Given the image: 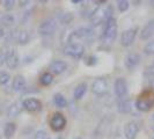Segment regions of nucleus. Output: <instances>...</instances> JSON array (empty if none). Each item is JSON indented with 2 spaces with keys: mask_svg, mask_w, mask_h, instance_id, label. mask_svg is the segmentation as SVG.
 <instances>
[{
  "mask_svg": "<svg viewBox=\"0 0 154 139\" xmlns=\"http://www.w3.org/2000/svg\"><path fill=\"white\" fill-rule=\"evenodd\" d=\"M154 107V91L146 89L141 93L136 101V108L139 111H149Z\"/></svg>",
  "mask_w": 154,
  "mask_h": 139,
  "instance_id": "obj_1",
  "label": "nucleus"
},
{
  "mask_svg": "<svg viewBox=\"0 0 154 139\" xmlns=\"http://www.w3.org/2000/svg\"><path fill=\"white\" fill-rule=\"evenodd\" d=\"M112 7L111 5L107 6H99L93 11L92 15H91V21L94 26L101 24L102 22H107L109 19L112 17Z\"/></svg>",
  "mask_w": 154,
  "mask_h": 139,
  "instance_id": "obj_2",
  "label": "nucleus"
},
{
  "mask_svg": "<svg viewBox=\"0 0 154 139\" xmlns=\"http://www.w3.org/2000/svg\"><path fill=\"white\" fill-rule=\"evenodd\" d=\"M116 35H117V21L115 17H111L106 22V26H104L103 35H102L103 42L106 44H111L115 41Z\"/></svg>",
  "mask_w": 154,
  "mask_h": 139,
  "instance_id": "obj_3",
  "label": "nucleus"
},
{
  "mask_svg": "<svg viewBox=\"0 0 154 139\" xmlns=\"http://www.w3.org/2000/svg\"><path fill=\"white\" fill-rule=\"evenodd\" d=\"M63 52L64 54L72 57L74 59H80L85 54V46L80 43H69L63 49Z\"/></svg>",
  "mask_w": 154,
  "mask_h": 139,
  "instance_id": "obj_4",
  "label": "nucleus"
},
{
  "mask_svg": "<svg viewBox=\"0 0 154 139\" xmlns=\"http://www.w3.org/2000/svg\"><path fill=\"white\" fill-rule=\"evenodd\" d=\"M57 30V22L54 19H46L38 24L37 32L41 36H51Z\"/></svg>",
  "mask_w": 154,
  "mask_h": 139,
  "instance_id": "obj_5",
  "label": "nucleus"
},
{
  "mask_svg": "<svg viewBox=\"0 0 154 139\" xmlns=\"http://www.w3.org/2000/svg\"><path fill=\"white\" fill-rule=\"evenodd\" d=\"M66 126V118L62 113H54L50 119V128L54 132H60Z\"/></svg>",
  "mask_w": 154,
  "mask_h": 139,
  "instance_id": "obj_6",
  "label": "nucleus"
},
{
  "mask_svg": "<svg viewBox=\"0 0 154 139\" xmlns=\"http://www.w3.org/2000/svg\"><path fill=\"white\" fill-rule=\"evenodd\" d=\"M92 92L96 96H104L108 93V82L104 78H96L92 84Z\"/></svg>",
  "mask_w": 154,
  "mask_h": 139,
  "instance_id": "obj_7",
  "label": "nucleus"
},
{
  "mask_svg": "<svg viewBox=\"0 0 154 139\" xmlns=\"http://www.w3.org/2000/svg\"><path fill=\"white\" fill-rule=\"evenodd\" d=\"M138 34V28L133 27L129 28L126 30H124L121 35V43L123 46H130L133 43V41L136 39V35Z\"/></svg>",
  "mask_w": 154,
  "mask_h": 139,
  "instance_id": "obj_8",
  "label": "nucleus"
},
{
  "mask_svg": "<svg viewBox=\"0 0 154 139\" xmlns=\"http://www.w3.org/2000/svg\"><path fill=\"white\" fill-rule=\"evenodd\" d=\"M22 107L29 113H38L42 109V102L35 97H29L22 102Z\"/></svg>",
  "mask_w": 154,
  "mask_h": 139,
  "instance_id": "obj_9",
  "label": "nucleus"
},
{
  "mask_svg": "<svg viewBox=\"0 0 154 139\" xmlns=\"http://www.w3.org/2000/svg\"><path fill=\"white\" fill-rule=\"evenodd\" d=\"M139 132V124L136 121H130L124 128V136L126 139H136Z\"/></svg>",
  "mask_w": 154,
  "mask_h": 139,
  "instance_id": "obj_10",
  "label": "nucleus"
},
{
  "mask_svg": "<svg viewBox=\"0 0 154 139\" xmlns=\"http://www.w3.org/2000/svg\"><path fill=\"white\" fill-rule=\"evenodd\" d=\"M114 91H115L116 96H118L119 99H123L128 93V84L123 78H118L115 80L114 84Z\"/></svg>",
  "mask_w": 154,
  "mask_h": 139,
  "instance_id": "obj_11",
  "label": "nucleus"
},
{
  "mask_svg": "<svg viewBox=\"0 0 154 139\" xmlns=\"http://www.w3.org/2000/svg\"><path fill=\"white\" fill-rule=\"evenodd\" d=\"M67 67H69L67 63L64 62V60H60V59L54 60L49 65V70L52 72V74H62L63 72H65L67 70Z\"/></svg>",
  "mask_w": 154,
  "mask_h": 139,
  "instance_id": "obj_12",
  "label": "nucleus"
},
{
  "mask_svg": "<svg viewBox=\"0 0 154 139\" xmlns=\"http://www.w3.org/2000/svg\"><path fill=\"white\" fill-rule=\"evenodd\" d=\"M140 60H141V58H140V56L138 54H129L125 57L124 64H125V67L126 69L132 71V70L136 69L138 66Z\"/></svg>",
  "mask_w": 154,
  "mask_h": 139,
  "instance_id": "obj_13",
  "label": "nucleus"
},
{
  "mask_svg": "<svg viewBox=\"0 0 154 139\" xmlns=\"http://www.w3.org/2000/svg\"><path fill=\"white\" fill-rule=\"evenodd\" d=\"M93 30L89 29V28H86V27H82V28H79L77 30L73 32V37H77V39H85V41H92L93 39Z\"/></svg>",
  "mask_w": 154,
  "mask_h": 139,
  "instance_id": "obj_14",
  "label": "nucleus"
},
{
  "mask_svg": "<svg viewBox=\"0 0 154 139\" xmlns=\"http://www.w3.org/2000/svg\"><path fill=\"white\" fill-rule=\"evenodd\" d=\"M19 62H20V59H19V56L16 54V51L13 49L12 51H11V54L9 56L7 57V59H6V66H7L9 70H14L16 69L17 66H19Z\"/></svg>",
  "mask_w": 154,
  "mask_h": 139,
  "instance_id": "obj_15",
  "label": "nucleus"
},
{
  "mask_svg": "<svg viewBox=\"0 0 154 139\" xmlns=\"http://www.w3.org/2000/svg\"><path fill=\"white\" fill-rule=\"evenodd\" d=\"M12 87H13L14 92H22L23 89L26 88V79H24V77L21 76V74H16L14 79H13Z\"/></svg>",
  "mask_w": 154,
  "mask_h": 139,
  "instance_id": "obj_16",
  "label": "nucleus"
},
{
  "mask_svg": "<svg viewBox=\"0 0 154 139\" xmlns=\"http://www.w3.org/2000/svg\"><path fill=\"white\" fill-rule=\"evenodd\" d=\"M154 35V19L148 21L147 24L143 28V30L140 32V39H148Z\"/></svg>",
  "mask_w": 154,
  "mask_h": 139,
  "instance_id": "obj_17",
  "label": "nucleus"
},
{
  "mask_svg": "<svg viewBox=\"0 0 154 139\" xmlns=\"http://www.w3.org/2000/svg\"><path fill=\"white\" fill-rule=\"evenodd\" d=\"M87 89H88L87 84H86V82H80V84L74 88V93H73L74 99H75V100H81V99L85 96Z\"/></svg>",
  "mask_w": 154,
  "mask_h": 139,
  "instance_id": "obj_18",
  "label": "nucleus"
},
{
  "mask_svg": "<svg viewBox=\"0 0 154 139\" xmlns=\"http://www.w3.org/2000/svg\"><path fill=\"white\" fill-rule=\"evenodd\" d=\"M21 104L19 102H15V103H12L7 109V116L9 118H14L16 116L20 115L21 113Z\"/></svg>",
  "mask_w": 154,
  "mask_h": 139,
  "instance_id": "obj_19",
  "label": "nucleus"
},
{
  "mask_svg": "<svg viewBox=\"0 0 154 139\" xmlns=\"http://www.w3.org/2000/svg\"><path fill=\"white\" fill-rule=\"evenodd\" d=\"M15 131H16V124L15 123H13V122H8V123H6L5 128H4V136H5V138L11 139L13 136H14Z\"/></svg>",
  "mask_w": 154,
  "mask_h": 139,
  "instance_id": "obj_20",
  "label": "nucleus"
},
{
  "mask_svg": "<svg viewBox=\"0 0 154 139\" xmlns=\"http://www.w3.org/2000/svg\"><path fill=\"white\" fill-rule=\"evenodd\" d=\"M16 42L21 45H24L29 42V34L27 30H16Z\"/></svg>",
  "mask_w": 154,
  "mask_h": 139,
  "instance_id": "obj_21",
  "label": "nucleus"
},
{
  "mask_svg": "<svg viewBox=\"0 0 154 139\" xmlns=\"http://www.w3.org/2000/svg\"><path fill=\"white\" fill-rule=\"evenodd\" d=\"M54 102L58 108H65V107L67 106V101H66V99H65V96H64L63 94H60V93L54 94Z\"/></svg>",
  "mask_w": 154,
  "mask_h": 139,
  "instance_id": "obj_22",
  "label": "nucleus"
},
{
  "mask_svg": "<svg viewBox=\"0 0 154 139\" xmlns=\"http://www.w3.org/2000/svg\"><path fill=\"white\" fill-rule=\"evenodd\" d=\"M118 111L122 114H128L131 111V102L130 100H122L118 103Z\"/></svg>",
  "mask_w": 154,
  "mask_h": 139,
  "instance_id": "obj_23",
  "label": "nucleus"
},
{
  "mask_svg": "<svg viewBox=\"0 0 154 139\" xmlns=\"http://www.w3.org/2000/svg\"><path fill=\"white\" fill-rule=\"evenodd\" d=\"M15 22V17L12 14H5V15L1 16L0 19V23L4 26V27H12Z\"/></svg>",
  "mask_w": 154,
  "mask_h": 139,
  "instance_id": "obj_24",
  "label": "nucleus"
},
{
  "mask_svg": "<svg viewBox=\"0 0 154 139\" xmlns=\"http://www.w3.org/2000/svg\"><path fill=\"white\" fill-rule=\"evenodd\" d=\"M39 82H41V85H43V86L51 85V84L54 82V76H52L51 73H49V72H45V73H43V74L39 77Z\"/></svg>",
  "mask_w": 154,
  "mask_h": 139,
  "instance_id": "obj_25",
  "label": "nucleus"
},
{
  "mask_svg": "<svg viewBox=\"0 0 154 139\" xmlns=\"http://www.w3.org/2000/svg\"><path fill=\"white\" fill-rule=\"evenodd\" d=\"M12 50L13 49L12 48H8V46L1 48V50H0V65H2L4 63L6 62V59H7V57L9 56Z\"/></svg>",
  "mask_w": 154,
  "mask_h": 139,
  "instance_id": "obj_26",
  "label": "nucleus"
},
{
  "mask_svg": "<svg viewBox=\"0 0 154 139\" xmlns=\"http://www.w3.org/2000/svg\"><path fill=\"white\" fill-rule=\"evenodd\" d=\"M130 7V2L128 1V0H118L117 1V8L119 9V12H126L128 9Z\"/></svg>",
  "mask_w": 154,
  "mask_h": 139,
  "instance_id": "obj_27",
  "label": "nucleus"
},
{
  "mask_svg": "<svg viewBox=\"0 0 154 139\" xmlns=\"http://www.w3.org/2000/svg\"><path fill=\"white\" fill-rule=\"evenodd\" d=\"M144 52L147 56H153L154 54V41L148 42L146 45L144 46Z\"/></svg>",
  "mask_w": 154,
  "mask_h": 139,
  "instance_id": "obj_28",
  "label": "nucleus"
},
{
  "mask_svg": "<svg viewBox=\"0 0 154 139\" xmlns=\"http://www.w3.org/2000/svg\"><path fill=\"white\" fill-rule=\"evenodd\" d=\"M9 80H11L9 73L5 72V71H1L0 72V85H7Z\"/></svg>",
  "mask_w": 154,
  "mask_h": 139,
  "instance_id": "obj_29",
  "label": "nucleus"
},
{
  "mask_svg": "<svg viewBox=\"0 0 154 139\" xmlns=\"http://www.w3.org/2000/svg\"><path fill=\"white\" fill-rule=\"evenodd\" d=\"M72 20H73V14H72V13H65V14H63V15L60 16V21H62V23H64V24H67V23H69Z\"/></svg>",
  "mask_w": 154,
  "mask_h": 139,
  "instance_id": "obj_30",
  "label": "nucleus"
},
{
  "mask_svg": "<svg viewBox=\"0 0 154 139\" xmlns=\"http://www.w3.org/2000/svg\"><path fill=\"white\" fill-rule=\"evenodd\" d=\"M97 62H99V59H97L96 56H89V57L86 59V65H88V66H94V65H96Z\"/></svg>",
  "mask_w": 154,
  "mask_h": 139,
  "instance_id": "obj_31",
  "label": "nucleus"
},
{
  "mask_svg": "<svg viewBox=\"0 0 154 139\" xmlns=\"http://www.w3.org/2000/svg\"><path fill=\"white\" fill-rule=\"evenodd\" d=\"M145 76L154 79V63L151 64V65H148L146 67V70H145Z\"/></svg>",
  "mask_w": 154,
  "mask_h": 139,
  "instance_id": "obj_32",
  "label": "nucleus"
},
{
  "mask_svg": "<svg viewBox=\"0 0 154 139\" xmlns=\"http://www.w3.org/2000/svg\"><path fill=\"white\" fill-rule=\"evenodd\" d=\"M2 4H4V8L6 11H11V9H13V7L15 6V1L14 0H5Z\"/></svg>",
  "mask_w": 154,
  "mask_h": 139,
  "instance_id": "obj_33",
  "label": "nucleus"
},
{
  "mask_svg": "<svg viewBox=\"0 0 154 139\" xmlns=\"http://www.w3.org/2000/svg\"><path fill=\"white\" fill-rule=\"evenodd\" d=\"M34 138L35 139H46L48 138V133H46L44 130H38V131L35 133Z\"/></svg>",
  "mask_w": 154,
  "mask_h": 139,
  "instance_id": "obj_34",
  "label": "nucleus"
},
{
  "mask_svg": "<svg viewBox=\"0 0 154 139\" xmlns=\"http://www.w3.org/2000/svg\"><path fill=\"white\" fill-rule=\"evenodd\" d=\"M29 4V1L28 0H24V1H19V5L21 6V7H24V5H28Z\"/></svg>",
  "mask_w": 154,
  "mask_h": 139,
  "instance_id": "obj_35",
  "label": "nucleus"
},
{
  "mask_svg": "<svg viewBox=\"0 0 154 139\" xmlns=\"http://www.w3.org/2000/svg\"><path fill=\"white\" fill-rule=\"evenodd\" d=\"M4 36H5V31L2 29V27H0V39L4 37Z\"/></svg>",
  "mask_w": 154,
  "mask_h": 139,
  "instance_id": "obj_36",
  "label": "nucleus"
},
{
  "mask_svg": "<svg viewBox=\"0 0 154 139\" xmlns=\"http://www.w3.org/2000/svg\"><path fill=\"white\" fill-rule=\"evenodd\" d=\"M72 2H73V4H81L82 1H81V0H80V1H79V0H75V1H72Z\"/></svg>",
  "mask_w": 154,
  "mask_h": 139,
  "instance_id": "obj_37",
  "label": "nucleus"
},
{
  "mask_svg": "<svg viewBox=\"0 0 154 139\" xmlns=\"http://www.w3.org/2000/svg\"><path fill=\"white\" fill-rule=\"evenodd\" d=\"M151 5H152V7H154V1H151Z\"/></svg>",
  "mask_w": 154,
  "mask_h": 139,
  "instance_id": "obj_38",
  "label": "nucleus"
},
{
  "mask_svg": "<svg viewBox=\"0 0 154 139\" xmlns=\"http://www.w3.org/2000/svg\"><path fill=\"white\" fill-rule=\"evenodd\" d=\"M152 121H154V114L152 115Z\"/></svg>",
  "mask_w": 154,
  "mask_h": 139,
  "instance_id": "obj_39",
  "label": "nucleus"
},
{
  "mask_svg": "<svg viewBox=\"0 0 154 139\" xmlns=\"http://www.w3.org/2000/svg\"><path fill=\"white\" fill-rule=\"evenodd\" d=\"M75 139H84V138H75Z\"/></svg>",
  "mask_w": 154,
  "mask_h": 139,
  "instance_id": "obj_40",
  "label": "nucleus"
},
{
  "mask_svg": "<svg viewBox=\"0 0 154 139\" xmlns=\"http://www.w3.org/2000/svg\"><path fill=\"white\" fill-rule=\"evenodd\" d=\"M151 139H154V136H153V137H152V138H151Z\"/></svg>",
  "mask_w": 154,
  "mask_h": 139,
  "instance_id": "obj_41",
  "label": "nucleus"
},
{
  "mask_svg": "<svg viewBox=\"0 0 154 139\" xmlns=\"http://www.w3.org/2000/svg\"><path fill=\"white\" fill-rule=\"evenodd\" d=\"M46 139H51V138H49V137H48V138H46Z\"/></svg>",
  "mask_w": 154,
  "mask_h": 139,
  "instance_id": "obj_42",
  "label": "nucleus"
}]
</instances>
